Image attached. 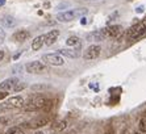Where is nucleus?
Instances as JSON below:
<instances>
[{"label": "nucleus", "mask_w": 146, "mask_h": 134, "mask_svg": "<svg viewBox=\"0 0 146 134\" xmlns=\"http://www.w3.org/2000/svg\"><path fill=\"white\" fill-rule=\"evenodd\" d=\"M46 124H49V118L48 117H42V118H38V120H36L33 122V124L31 125V127H41V126H45Z\"/></svg>", "instance_id": "2eb2a0df"}, {"label": "nucleus", "mask_w": 146, "mask_h": 134, "mask_svg": "<svg viewBox=\"0 0 146 134\" xmlns=\"http://www.w3.org/2000/svg\"><path fill=\"white\" fill-rule=\"evenodd\" d=\"M7 95H8V92H5V91H1V92H0V100L5 99V97H7Z\"/></svg>", "instance_id": "5701e85b"}, {"label": "nucleus", "mask_w": 146, "mask_h": 134, "mask_svg": "<svg viewBox=\"0 0 146 134\" xmlns=\"http://www.w3.org/2000/svg\"><path fill=\"white\" fill-rule=\"evenodd\" d=\"M4 4H5V0H0V7H1V5H4Z\"/></svg>", "instance_id": "393cba45"}, {"label": "nucleus", "mask_w": 146, "mask_h": 134, "mask_svg": "<svg viewBox=\"0 0 146 134\" xmlns=\"http://www.w3.org/2000/svg\"><path fill=\"white\" fill-rule=\"evenodd\" d=\"M25 87H27V84H25V83H21V84H17V86H16V87L13 88V90H15V91H16V92H17V91H21V90H24Z\"/></svg>", "instance_id": "412c9836"}, {"label": "nucleus", "mask_w": 146, "mask_h": 134, "mask_svg": "<svg viewBox=\"0 0 146 134\" xmlns=\"http://www.w3.org/2000/svg\"><path fill=\"white\" fill-rule=\"evenodd\" d=\"M44 44H45V37L44 36H37V37L32 41V49H33V50H40Z\"/></svg>", "instance_id": "ddd939ff"}, {"label": "nucleus", "mask_w": 146, "mask_h": 134, "mask_svg": "<svg viewBox=\"0 0 146 134\" xmlns=\"http://www.w3.org/2000/svg\"><path fill=\"white\" fill-rule=\"evenodd\" d=\"M42 60L45 63L51 64V66H62L65 63L63 60V57L59 55L58 53H49V54H44L42 55Z\"/></svg>", "instance_id": "39448f33"}, {"label": "nucleus", "mask_w": 146, "mask_h": 134, "mask_svg": "<svg viewBox=\"0 0 146 134\" xmlns=\"http://www.w3.org/2000/svg\"><path fill=\"white\" fill-rule=\"evenodd\" d=\"M4 24H5L7 27H13L15 25L13 17H5V19H4Z\"/></svg>", "instance_id": "aec40b11"}, {"label": "nucleus", "mask_w": 146, "mask_h": 134, "mask_svg": "<svg viewBox=\"0 0 146 134\" xmlns=\"http://www.w3.org/2000/svg\"><path fill=\"white\" fill-rule=\"evenodd\" d=\"M86 13H87V9H86V8L66 11V12H61V13L57 15V20L59 21V23H68V21H72V20H75V19H79V17L84 16Z\"/></svg>", "instance_id": "f03ea898"}, {"label": "nucleus", "mask_w": 146, "mask_h": 134, "mask_svg": "<svg viewBox=\"0 0 146 134\" xmlns=\"http://www.w3.org/2000/svg\"><path fill=\"white\" fill-rule=\"evenodd\" d=\"M49 103H50V101L46 100V99L42 96H33V97H31L27 103H24V109L27 112L40 111V109H44Z\"/></svg>", "instance_id": "f257e3e1"}, {"label": "nucleus", "mask_w": 146, "mask_h": 134, "mask_svg": "<svg viewBox=\"0 0 146 134\" xmlns=\"http://www.w3.org/2000/svg\"><path fill=\"white\" fill-rule=\"evenodd\" d=\"M58 36H59V32H58V30H50L48 34H45L44 36L45 37V45L51 46V45L58 40Z\"/></svg>", "instance_id": "9d476101"}, {"label": "nucleus", "mask_w": 146, "mask_h": 134, "mask_svg": "<svg viewBox=\"0 0 146 134\" xmlns=\"http://www.w3.org/2000/svg\"><path fill=\"white\" fill-rule=\"evenodd\" d=\"M25 70L29 74H42L44 71H46V66L40 60H33L25 64Z\"/></svg>", "instance_id": "423d86ee"}, {"label": "nucleus", "mask_w": 146, "mask_h": 134, "mask_svg": "<svg viewBox=\"0 0 146 134\" xmlns=\"http://www.w3.org/2000/svg\"><path fill=\"white\" fill-rule=\"evenodd\" d=\"M3 58H4V51H3V50H0V60L3 59Z\"/></svg>", "instance_id": "b1692460"}, {"label": "nucleus", "mask_w": 146, "mask_h": 134, "mask_svg": "<svg viewBox=\"0 0 146 134\" xmlns=\"http://www.w3.org/2000/svg\"><path fill=\"white\" fill-rule=\"evenodd\" d=\"M36 134H44V133H42V131H37V133H36Z\"/></svg>", "instance_id": "a878e982"}, {"label": "nucleus", "mask_w": 146, "mask_h": 134, "mask_svg": "<svg viewBox=\"0 0 146 134\" xmlns=\"http://www.w3.org/2000/svg\"><path fill=\"white\" fill-rule=\"evenodd\" d=\"M138 127H139V130H141V131H143V133H146V111L143 112V116H142V118L139 120Z\"/></svg>", "instance_id": "f3484780"}, {"label": "nucleus", "mask_w": 146, "mask_h": 134, "mask_svg": "<svg viewBox=\"0 0 146 134\" xmlns=\"http://www.w3.org/2000/svg\"><path fill=\"white\" fill-rule=\"evenodd\" d=\"M24 105V99L21 96H12L8 99L5 103L0 104V111H5V109H15V108H20Z\"/></svg>", "instance_id": "20e7f679"}, {"label": "nucleus", "mask_w": 146, "mask_h": 134, "mask_svg": "<svg viewBox=\"0 0 146 134\" xmlns=\"http://www.w3.org/2000/svg\"><path fill=\"white\" fill-rule=\"evenodd\" d=\"M58 54L67 58H78L79 50H75V49H61V50H58Z\"/></svg>", "instance_id": "9b49d317"}, {"label": "nucleus", "mask_w": 146, "mask_h": 134, "mask_svg": "<svg viewBox=\"0 0 146 134\" xmlns=\"http://www.w3.org/2000/svg\"><path fill=\"white\" fill-rule=\"evenodd\" d=\"M80 44V41H79L78 37H68L67 40H66V45H68V46H76V45Z\"/></svg>", "instance_id": "dca6fc26"}, {"label": "nucleus", "mask_w": 146, "mask_h": 134, "mask_svg": "<svg viewBox=\"0 0 146 134\" xmlns=\"http://www.w3.org/2000/svg\"><path fill=\"white\" fill-rule=\"evenodd\" d=\"M5 134H24V133H23V130H21L20 127L13 126V127H11V129H8L5 131Z\"/></svg>", "instance_id": "a211bd4d"}, {"label": "nucleus", "mask_w": 146, "mask_h": 134, "mask_svg": "<svg viewBox=\"0 0 146 134\" xmlns=\"http://www.w3.org/2000/svg\"><path fill=\"white\" fill-rule=\"evenodd\" d=\"M100 53H102V47L99 46V45H91V46H88L84 50L83 58H84L86 60L96 59V58L100 55Z\"/></svg>", "instance_id": "0eeeda50"}, {"label": "nucleus", "mask_w": 146, "mask_h": 134, "mask_svg": "<svg viewBox=\"0 0 146 134\" xmlns=\"http://www.w3.org/2000/svg\"><path fill=\"white\" fill-rule=\"evenodd\" d=\"M87 40L88 41H103V40H106V37H104V34H103L102 29H100V30H98V32L90 33L88 36H87Z\"/></svg>", "instance_id": "4468645a"}, {"label": "nucleus", "mask_w": 146, "mask_h": 134, "mask_svg": "<svg viewBox=\"0 0 146 134\" xmlns=\"http://www.w3.org/2000/svg\"><path fill=\"white\" fill-rule=\"evenodd\" d=\"M103 34H104V37H111V38H116L119 37L120 34L122 32V28L120 25H112V27H107L104 29H102Z\"/></svg>", "instance_id": "6e6552de"}, {"label": "nucleus", "mask_w": 146, "mask_h": 134, "mask_svg": "<svg viewBox=\"0 0 146 134\" xmlns=\"http://www.w3.org/2000/svg\"><path fill=\"white\" fill-rule=\"evenodd\" d=\"M4 38H5V32H4L3 28L0 27V42H3Z\"/></svg>", "instance_id": "4be33fe9"}, {"label": "nucleus", "mask_w": 146, "mask_h": 134, "mask_svg": "<svg viewBox=\"0 0 146 134\" xmlns=\"http://www.w3.org/2000/svg\"><path fill=\"white\" fill-rule=\"evenodd\" d=\"M66 127V122L65 121H59V122H57V125L54 126V129L55 130H58V131H61V130H63Z\"/></svg>", "instance_id": "6ab92c4d"}, {"label": "nucleus", "mask_w": 146, "mask_h": 134, "mask_svg": "<svg viewBox=\"0 0 146 134\" xmlns=\"http://www.w3.org/2000/svg\"><path fill=\"white\" fill-rule=\"evenodd\" d=\"M17 84H19V79H16V78L5 79L4 82H1V83H0V90H3V91H11V90H13Z\"/></svg>", "instance_id": "1a4fd4ad"}, {"label": "nucleus", "mask_w": 146, "mask_h": 134, "mask_svg": "<svg viewBox=\"0 0 146 134\" xmlns=\"http://www.w3.org/2000/svg\"><path fill=\"white\" fill-rule=\"evenodd\" d=\"M29 36H31V33L27 32V30H17L13 34V40L17 41V42H24L29 38Z\"/></svg>", "instance_id": "f8f14e48"}, {"label": "nucleus", "mask_w": 146, "mask_h": 134, "mask_svg": "<svg viewBox=\"0 0 146 134\" xmlns=\"http://www.w3.org/2000/svg\"><path fill=\"white\" fill-rule=\"evenodd\" d=\"M126 36H128V38H132V40H138V38L145 37L146 36V20H142L141 23L129 28L128 32H126Z\"/></svg>", "instance_id": "7ed1b4c3"}]
</instances>
